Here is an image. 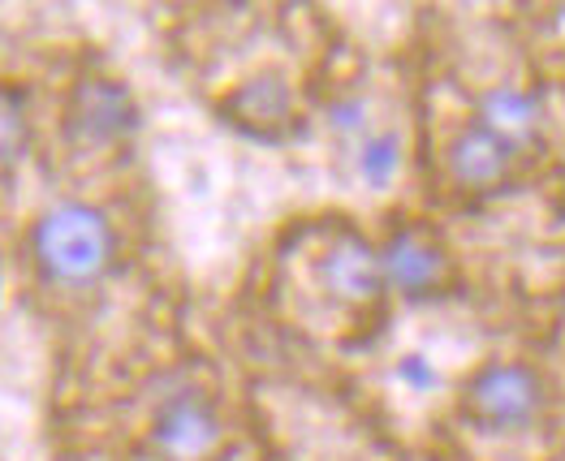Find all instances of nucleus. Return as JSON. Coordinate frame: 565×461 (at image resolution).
Instances as JSON below:
<instances>
[{
  "mask_svg": "<svg viewBox=\"0 0 565 461\" xmlns=\"http://www.w3.org/2000/svg\"><path fill=\"white\" fill-rule=\"evenodd\" d=\"M514 156H519L514 142L492 135L479 121H467L462 130H454V139L445 142V173L467 194H492V190L510 182Z\"/></svg>",
  "mask_w": 565,
  "mask_h": 461,
  "instance_id": "8",
  "label": "nucleus"
},
{
  "mask_svg": "<svg viewBox=\"0 0 565 461\" xmlns=\"http://www.w3.org/2000/svg\"><path fill=\"white\" fill-rule=\"evenodd\" d=\"M139 130V99L113 74H87L74 83L65 99V139L78 151H108L135 139Z\"/></svg>",
  "mask_w": 565,
  "mask_h": 461,
  "instance_id": "3",
  "label": "nucleus"
},
{
  "mask_svg": "<svg viewBox=\"0 0 565 461\" xmlns=\"http://www.w3.org/2000/svg\"><path fill=\"white\" fill-rule=\"evenodd\" d=\"M380 268L388 289H397L406 302L445 298L458 280V264L449 246L424 225H397L380 242Z\"/></svg>",
  "mask_w": 565,
  "mask_h": 461,
  "instance_id": "4",
  "label": "nucleus"
},
{
  "mask_svg": "<svg viewBox=\"0 0 565 461\" xmlns=\"http://www.w3.org/2000/svg\"><path fill=\"white\" fill-rule=\"evenodd\" d=\"M402 375H406V379H415V384H427V379H431V371L424 367V358H419V354H411V358L402 363Z\"/></svg>",
  "mask_w": 565,
  "mask_h": 461,
  "instance_id": "13",
  "label": "nucleus"
},
{
  "mask_svg": "<svg viewBox=\"0 0 565 461\" xmlns=\"http://www.w3.org/2000/svg\"><path fill=\"white\" fill-rule=\"evenodd\" d=\"M316 285L324 298L345 307V311H372L380 307L388 280L380 268V246H372L363 233L337 229L329 242L316 250Z\"/></svg>",
  "mask_w": 565,
  "mask_h": 461,
  "instance_id": "5",
  "label": "nucleus"
},
{
  "mask_svg": "<svg viewBox=\"0 0 565 461\" xmlns=\"http://www.w3.org/2000/svg\"><path fill=\"white\" fill-rule=\"evenodd\" d=\"M479 126H488L492 135H501L505 142H522L535 139V130H540V99L531 92H522V87H492V92L479 95V117H475Z\"/></svg>",
  "mask_w": 565,
  "mask_h": 461,
  "instance_id": "9",
  "label": "nucleus"
},
{
  "mask_svg": "<svg viewBox=\"0 0 565 461\" xmlns=\"http://www.w3.org/2000/svg\"><path fill=\"white\" fill-rule=\"evenodd\" d=\"M31 259L47 285L87 289L108 277L117 259V229L92 203H56L31 229Z\"/></svg>",
  "mask_w": 565,
  "mask_h": 461,
  "instance_id": "1",
  "label": "nucleus"
},
{
  "mask_svg": "<svg viewBox=\"0 0 565 461\" xmlns=\"http://www.w3.org/2000/svg\"><path fill=\"white\" fill-rule=\"evenodd\" d=\"M367 108H363V99H341V104H332V126L337 130H359L367 117H363Z\"/></svg>",
  "mask_w": 565,
  "mask_h": 461,
  "instance_id": "12",
  "label": "nucleus"
},
{
  "mask_svg": "<svg viewBox=\"0 0 565 461\" xmlns=\"http://www.w3.org/2000/svg\"><path fill=\"white\" fill-rule=\"evenodd\" d=\"M544 406H548V384L522 358H488L483 367L467 375V384L458 393L462 418L488 436L526 431L544 415Z\"/></svg>",
  "mask_w": 565,
  "mask_h": 461,
  "instance_id": "2",
  "label": "nucleus"
},
{
  "mask_svg": "<svg viewBox=\"0 0 565 461\" xmlns=\"http://www.w3.org/2000/svg\"><path fill=\"white\" fill-rule=\"evenodd\" d=\"M397 169H402V139H397L393 130L372 135V139L363 142V151H359V173H363V182L388 185L397 178Z\"/></svg>",
  "mask_w": 565,
  "mask_h": 461,
  "instance_id": "11",
  "label": "nucleus"
},
{
  "mask_svg": "<svg viewBox=\"0 0 565 461\" xmlns=\"http://www.w3.org/2000/svg\"><path fill=\"white\" fill-rule=\"evenodd\" d=\"M225 422L216 415L212 397L199 388H173L156 401L147 440L164 461H203L216 453Z\"/></svg>",
  "mask_w": 565,
  "mask_h": 461,
  "instance_id": "6",
  "label": "nucleus"
},
{
  "mask_svg": "<svg viewBox=\"0 0 565 461\" xmlns=\"http://www.w3.org/2000/svg\"><path fill=\"white\" fill-rule=\"evenodd\" d=\"M221 117L237 126L246 139L259 142H285L298 126V104L294 87L285 83V74L264 69L246 83H237L234 92L221 99Z\"/></svg>",
  "mask_w": 565,
  "mask_h": 461,
  "instance_id": "7",
  "label": "nucleus"
},
{
  "mask_svg": "<svg viewBox=\"0 0 565 461\" xmlns=\"http://www.w3.org/2000/svg\"><path fill=\"white\" fill-rule=\"evenodd\" d=\"M31 142V104L26 92L0 83V164H13Z\"/></svg>",
  "mask_w": 565,
  "mask_h": 461,
  "instance_id": "10",
  "label": "nucleus"
}]
</instances>
